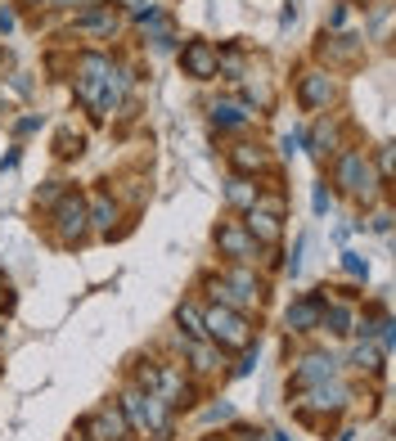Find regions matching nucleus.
Listing matches in <instances>:
<instances>
[{"instance_id":"1","label":"nucleus","mask_w":396,"mask_h":441,"mask_svg":"<svg viewBox=\"0 0 396 441\" xmlns=\"http://www.w3.org/2000/svg\"><path fill=\"white\" fill-rule=\"evenodd\" d=\"M203 329L212 333L221 347H248V324H243V315H234V311H212L203 320Z\"/></svg>"},{"instance_id":"2","label":"nucleus","mask_w":396,"mask_h":441,"mask_svg":"<svg viewBox=\"0 0 396 441\" xmlns=\"http://www.w3.org/2000/svg\"><path fill=\"white\" fill-rule=\"evenodd\" d=\"M338 180H343L347 189H356V194H365V189H370V167H365L361 153H347V158L338 162Z\"/></svg>"},{"instance_id":"3","label":"nucleus","mask_w":396,"mask_h":441,"mask_svg":"<svg viewBox=\"0 0 396 441\" xmlns=\"http://www.w3.org/2000/svg\"><path fill=\"white\" fill-rule=\"evenodd\" d=\"M181 63L194 77H212L216 72V54H212V45H207V41H190V45H185V54H181Z\"/></svg>"},{"instance_id":"4","label":"nucleus","mask_w":396,"mask_h":441,"mask_svg":"<svg viewBox=\"0 0 396 441\" xmlns=\"http://www.w3.org/2000/svg\"><path fill=\"white\" fill-rule=\"evenodd\" d=\"M59 230H63V239H77L81 230H86V203H81L77 194L63 198V207H59Z\"/></svg>"},{"instance_id":"5","label":"nucleus","mask_w":396,"mask_h":441,"mask_svg":"<svg viewBox=\"0 0 396 441\" xmlns=\"http://www.w3.org/2000/svg\"><path fill=\"white\" fill-rule=\"evenodd\" d=\"M329 95H333V86H329L324 72H306V77H302V104H306V109L329 104Z\"/></svg>"},{"instance_id":"6","label":"nucleus","mask_w":396,"mask_h":441,"mask_svg":"<svg viewBox=\"0 0 396 441\" xmlns=\"http://www.w3.org/2000/svg\"><path fill=\"white\" fill-rule=\"evenodd\" d=\"M333 378V356H306L302 360V369H297V383H329Z\"/></svg>"},{"instance_id":"7","label":"nucleus","mask_w":396,"mask_h":441,"mask_svg":"<svg viewBox=\"0 0 396 441\" xmlns=\"http://www.w3.org/2000/svg\"><path fill=\"white\" fill-rule=\"evenodd\" d=\"M90 433H95L99 441H126V424H122V415L104 410L99 419H90Z\"/></svg>"},{"instance_id":"8","label":"nucleus","mask_w":396,"mask_h":441,"mask_svg":"<svg viewBox=\"0 0 396 441\" xmlns=\"http://www.w3.org/2000/svg\"><path fill=\"white\" fill-rule=\"evenodd\" d=\"M216 243H221L230 257H252V239L243 234V230H234V225H221V230H216Z\"/></svg>"},{"instance_id":"9","label":"nucleus","mask_w":396,"mask_h":441,"mask_svg":"<svg viewBox=\"0 0 396 441\" xmlns=\"http://www.w3.org/2000/svg\"><path fill=\"white\" fill-rule=\"evenodd\" d=\"M320 320V302L315 297H306V302H297V306H288V329H311V324Z\"/></svg>"},{"instance_id":"10","label":"nucleus","mask_w":396,"mask_h":441,"mask_svg":"<svg viewBox=\"0 0 396 441\" xmlns=\"http://www.w3.org/2000/svg\"><path fill=\"white\" fill-rule=\"evenodd\" d=\"M248 230H252V239H279V216L275 212H257V207H252V216H248Z\"/></svg>"},{"instance_id":"11","label":"nucleus","mask_w":396,"mask_h":441,"mask_svg":"<svg viewBox=\"0 0 396 441\" xmlns=\"http://www.w3.org/2000/svg\"><path fill=\"white\" fill-rule=\"evenodd\" d=\"M212 122H216V127H243V122H248V113H243L239 104H216V109H212Z\"/></svg>"},{"instance_id":"12","label":"nucleus","mask_w":396,"mask_h":441,"mask_svg":"<svg viewBox=\"0 0 396 441\" xmlns=\"http://www.w3.org/2000/svg\"><path fill=\"white\" fill-rule=\"evenodd\" d=\"M225 194H230V203H257V189H252V185H248V180H243V176H234Z\"/></svg>"},{"instance_id":"13","label":"nucleus","mask_w":396,"mask_h":441,"mask_svg":"<svg viewBox=\"0 0 396 441\" xmlns=\"http://www.w3.org/2000/svg\"><path fill=\"white\" fill-rule=\"evenodd\" d=\"M320 320H324L329 333H347V324H352V315L343 311V306H333V311H320Z\"/></svg>"},{"instance_id":"14","label":"nucleus","mask_w":396,"mask_h":441,"mask_svg":"<svg viewBox=\"0 0 396 441\" xmlns=\"http://www.w3.org/2000/svg\"><path fill=\"white\" fill-rule=\"evenodd\" d=\"M234 167H239V171H252V167H261V153L252 149V145H239V149H234Z\"/></svg>"},{"instance_id":"15","label":"nucleus","mask_w":396,"mask_h":441,"mask_svg":"<svg viewBox=\"0 0 396 441\" xmlns=\"http://www.w3.org/2000/svg\"><path fill=\"white\" fill-rule=\"evenodd\" d=\"M176 320H181L185 329H190V338H198V333H207V329H203V320H198V315L190 311V306H181V315H176Z\"/></svg>"},{"instance_id":"16","label":"nucleus","mask_w":396,"mask_h":441,"mask_svg":"<svg viewBox=\"0 0 396 441\" xmlns=\"http://www.w3.org/2000/svg\"><path fill=\"white\" fill-rule=\"evenodd\" d=\"M356 365L361 369H379V351L374 347H356Z\"/></svg>"},{"instance_id":"17","label":"nucleus","mask_w":396,"mask_h":441,"mask_svg":"<svg viewBox=\"0 0 396 441\" xmlns=\"http://www.w3.org/2000/svg\"><path fill=\"white\" fill-rule=\"evenodd\" d=\"M95 225H99V230L113 225V203H108V198H99V203H95Z\"/></svg>"},{"instance_id":"18","label":"nucleus","mask_w":396,"mask_h":441,"mask_svg":"<svg viewBox=\"0 0 396 441\" xmlns=\"http://www.w3.org/2000/svg\"><path fill=\"white\" fill-rule=\"evenodd\" d=\"M81 27H86V32H108L113 18L108 14H95V18H81Z\"/></svg>"},{"instance_id":"19","label":"nucleus","mask_w":396,"mask_h":441,"mask_svg":"<svg viewBox=\"0 0 396 441\" xmlns=\"http://www.w3.org/2000/svg\"><path fill=\"white\" fill-rule=\"evenodd\" d=\"M194 365H198V369H212V351H207V347H194Z\"/></svg>"},{"instance_id":"20","label":"nucleus","mask_w":396,"mask_h":441,"mask_svg":"<svg viewBox=\"0 0 396 441\" xmlns=\"http://www.w3.org/2000/svg\"><path fill=\"white\" fill-rule=\"evenodd\" d=\"M343 266H347V271H352V275H365V262H361V257H356V252H347V262H343Z\"/></svg>"},{"instance_id":"21","label":"nucleus","mask_w":396,"mask_h":441,"mask_svg":"<svg viewBox=\"0 0 396 441\" xmlns=\"http://www.w3.org/2000/svg\"><path fill=\"white\" fill-rule=\"evenodd\" d=\"M59 5H63V0H59Z\"/></svg>"}]
</instances>
